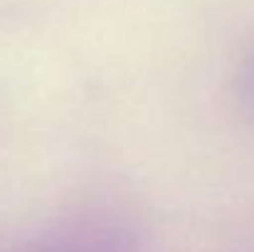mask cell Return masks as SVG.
<instances>
[{
    "label": "cell",
    "mask_w": 254,
    "mask_h": 252,
    "mask_svg": "<svg viewBox=\"0 0 254 252\" xmlns=\"http://www.w3.org/2000/svg\"><path fill=\"white\" fill-rule=\"evenodd\" d=\"M242 99H245L247 109L254 114V57L250 60V65L245 70V77H242Z\"/></svg>",
    "instance_id": "6da1fadb"
}]
</instances>
